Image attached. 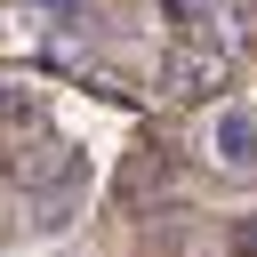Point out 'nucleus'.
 I'll return each mask as SVG.
<instances>
[{
  "instance_id": "obj_1",
  "label": "nucleus",
  "mask_w": 257,
  "mask_h": 257,
  "mask_svg": "<svg viewBox=\"0 0 257 257\" xmlns=\"http://www.w3.org/2000/svg\"><path fill=\"white\" fill-rule=\"evenodd\" d=\"M209 161L225 177H257V104H225L209 120Z\"/></svg>"
},
{
  "instance_id": "obj_2",
  "label": "nucleus",
  "mask_w": 257,
  "mask_h": 257,
  "mask_svg": "<svg viewBox=\"0 0 257 257\" xmlns=\"http://www.w3.org/2000/svg\"><path fill=\"white\" fill-rule=\"evenodd\" d=\"M32 137H48L40 96H32L24 80H0V153H16V145H32Z\"/></svg>"
},
{
  "instance_id": "obj_3",
  "label": "nucleus",
  "mask_w": 257,
  "mask_h": 257,
  "mask_svg": "<svg viewBox=\"0 0 257 257\" xmlns=\"http://www.w3.org/2000/svg\"><path fill=\"white\" fill-rule=\"evenodd\" d=\"M177 16H185L193 32H217V40H249V16H257V0H177Z\"/></svg>"
},
{
  "instance_id": "obj_4",
  "label": "nucleus",
  "mask_w": 257,
  "mask_h": 257,
  "mask_svg": "<svg viewBox=\"0 0 257 257\" xmlns=\"http://www.w3.org/2000/svg\"><path fill=\"white\" fill-rule=\"evenodd\" d=\"M217 80H225V48H177V56H169V88L209 96Z\"/></svg>"
},
{
  "instance_id": "obj_5",
  "label": "nucleus",
  "mask_w": 257,
  "mask_h": 257,
  "mask_svg": "<svg viewBox=\"0 0 257 257\" xmlns=\"http://www.w3.org/2000/svg\"><path fill=\"white\" fill-rule=\"evenodd\" d=\"M16 24H32V32H80L88 24V0H16Z\"/></svg>"
},
{
  "instance_id": "obj_6",
  "label": "nucleus",
  "mask_w": 257,
  "mask_h": 257,
  "mask_svg": "<svg viewBox=\"0 0 257 257\" xmlns=\"http://www.w3.org/2000/svg\"><path fill=\"white\" fill-rule=\"evenodd\" d=\"M8 8H16V0H8Z\"/></svg>"
}]
</instances>
